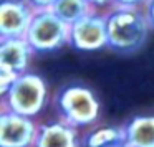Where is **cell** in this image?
<instances>
[{
    "label": "cell",
    "instance_id": "1",
    "mask_svg": "<svg viewBox=\"0 0 154 147\" xmlns=\"http://www.w3.org/2000/svg\"><path fill=\"white\" fill-rule=\"evenodd\" d=\"M149 20L141 7H113L106 14L108 46L121 53H131L144 45Z\"/></svg>",
    "mask_w": 154,
    "mask_h": 147
},
{
    "label": "cell",
    "instance_id": "2",
    "mask_svg": "<svg viewBox=\"0 0 154 147\" xmlns=\"http://www.w3.org/2000/svg\"><path fill=\"white\" fill-rule=\"evenodd\" d=\"M55 107L60 121H65L76 129L96 122L101 109L96 94L83 84H70L61 88L55 98Z\"/></svg>",
    "mask_w": 154,
    "mask_h": 147
},
{
    "label": "cell",
    "instance_id": "3",
    "mask_svg": "<svg viewBox=\"0 0 154 147\" xmlns=\"http://www.w3.org/2000/svg\"><path fill=\"white\" fill-rule=\"evenodd\" d=\"M48 101V86L37 73L20 74L10 89L2 96V107L14 112L35 117L45 109Z\"/></svg>",
    "mask_w": 154,
    "mask_h": 147
},
{
    "label": "cell",
    "instance_id": "4",
    "mask_svg": "<svg viewBox=\"0 0 154 147\" xmlns=\"http://www.w3.org/2000/svg\"><path fill=\"white\" fill-rule=\"evenodd\" d=\"M25 40L37 53H48L70 43V25L58 18L51 10L35 12Z\"/></svg>",
    "mask_w": 154,
    "mask_h": 147
},
{
    "label": "cell",
    "instance_id": "5",
    "mask_svg": "<svg viewBox=\"0 0 154 147\" xmlns=\"http://www.w3.org/2000/svg\"><path fill=\"white\" fill-rule=\"evenodd\" d=\"M40 124L33 117L2 107L0 111V147H33Z\"/></svg>",
    "mask_w": 154,
    "mask_h": 147
},
{
    "label": "cell",
    "instance_id": "6",
    "mask_svg": "<svg viewBox=\"0 0 154 147\" xmlns=\"http://www.w3.org/2000/svg\"><path fill=\"white\" fill-rule=\"evenodd\" d=\"M81 51H94L108 46L106 15L91 12L70 27V43Z\"/></svg>",
    "mask_w": 154,
    "mask_h": 147
},
{
    "label": "cell",
    "instance_id": "7",
    "mask_svg": "<svg viewBox=\"0 0 154 147\" xmlns=\"http://www.w3.org/2000/svg\"><path fill=\"white\" fill-rule=\"evenodd\" d=\"M35 12L28 0H2L0 38H25Z\"/></svg>",
    "mask_w": 154,
    "mask_h": 147
},
{
    "label": "cell",
    "instance_id": "8",
    "mask_svg": "<svg viewBox=\"0 0 154 147\" xmlns=\"http://www.w3.org/2000/svg\"><path fill=\"white\" fill-rule=\"evenodd\" d=\"M33 50L25 38H0V70L15 74L27 73Z\"/></svg>",
    "mask_w": 154,
    "mask_h": 147
},
{
    "label": "cell",
    "instance_id": "9",
    "mask_svg": "<svg viewBox=\"0 0 154 147\" xmlns=\"http://www.w3.org/2000/svg\"><path fill=\"white\" fill-rule=\"evenodd\" d=\"M78 129L65 121H51L40 124L33 147H80Z\"/></svg>",
    "mask_w": 154,
    "mask_h": 147
},
{
    "label": "cell",
    "instance_id": "10",
    "mask_svg": "<svg viewBox=\"0 0 154 147\" xmlns=\"http://www.w3.org/2000/svg\"><path fill=\"white\" fill-rule=\"evenodd\" d=\"M123 129L128 147H154V116H136Z\"/></svg>",
    "mask_w": 154,
    "mask_h": 147
},
{
    "label": "cell",
    "instance_id": "11",
    "mask_svg": "<svg viewBox=\"0 0 154 147\" xmlns=\"http://www.w3.org/2000/svg\"><path fill=\"white\" fill-rule=\"evenodd\" d=\"M51 12L71 27L78 20L94 12V7L88 0H57L51 7Z\"/></svg>",
    "mask_w": 154,
    "mask_h": 147
},
{
    "label": "cell",
    "instance_id": "12",
    "mask_svg": "<svg viewBox=\"0 0 154 147\" xmlns=\"http://www.w3.org/2000/svg\"><path fill=\"white\" fill-rule=\"evenodd\" d=\"M124 142L123 126H101L86 134L83 144L85 147H108L111 144Z\"/></svg>",
    "mask_w": 154,
    "mask_h": 147
},
{
    "label": "cell",
    "instance_id": "13",
    "mask_svg": "<svg viewBox=\"0 0 154 147\" xmlns=\"http://www.w3.org/2000/svg\"><path fill=\"white\" fill-rule=\"evenodd\" d=\"M17 78H18V74L12 73V71L0 70V94H2V96L10 89V86L17 81Z\"/></svg>",
    "mask_w": 154,
    "mask_h": 147
},
{
    "label": "cell",
    "instance_id": "14",
    "mask_svg": "<svg viewBox=\"0 0 154 147\" xmlns=\"http://www.w3.org/2000/svg\"><path fill=\"white\" fill-rule=\"evenodd\" d=\"M28 2L32 4V7L35 10L40 12V10H51V7L57 0H28Z\"/></svg>",
    "mask_w": 154,
    "mask_h": 147
},
{
    "label": "cell",
    "instance_id": "15",
    "mask_svg": "<svg viewBox=\"0 0 154 147\" xmlns=\"http://www.w3.org/2000/svg\"><path fill=\"white\" fill-rule=\"evenodd\" d=\"M147 0H113L114 7H143Z\"/></svg>",
    "mask_w": 154,
    "mask_h": 147
},
{
    "label": "cell",
    "instance_id": "16",
    "mask_svg": "<svg viewBox=\"0 0 154 147\" xmlns=\"http://www.w3.org/2000/svg\"><path fill=\"white\" fill-rule=\"evenodd\" d=\"M144 12L147 15V20H149L151 27H154V0H147L146 5H144Z\"/></svg>",
    "mask_w": 154,
    "mask_h": 147
},
{
    "label": "cell",
    "instance_id": "17",
    "mask_svg": "<svg viewBox=\"0 0 154 147\" xmlns=\"http://www.w3.org/2000/svg\"><path fill=\"white\" fill-rule=\"evenodd\" d=\"M93 7H103L106 4H113V0H88Z\"/></svg>",
    "mask_w": 154,
    "mask_h": 147
},
{
    "label": "cell",
    "instance_id": "18",
    "mask_svg": "<svg viewBox=\"0 0 154 147\" xmlns=\"http://www.w3.org/2000/svg\"><path fill=\"white\" fill-rule=\"evenodd\" d=\"M108 147H128L124 142H118V144H111V146H108Z\"/></svg>",
    "mask_w": 154,
    "mask_h": 147
}]
</instances>
